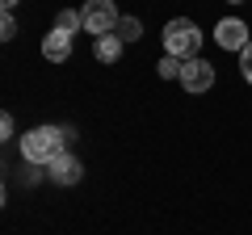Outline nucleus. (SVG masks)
I'll use <instances>...</instances> for the list:
<instances>
[{
    "mask_svg": "<svg viewBox=\"0 0 252 235\" xmlns=\"http://www.w3.org/2000/svg\"><path fill=\"white\" fill-rule=\"evenodd\" d=\"M0 4H4V13H13V9L21 4V0H0Z\"/></svg>",
    "mask_w": 252,
    "mask_h": 235,
    "instance_id": "4468645a",
    "label": "nucleus"
},
{
    "mask_svg": "<svg viewBox=\"0 0 252 235\" xmlns=\"http://www.w3.org/2000/svg\"><path fill=\"white\" fill-rule=\"evenodd\" d=\"M0 38H4V42L17 38V21H13V13H4V21H0Z\"/></svg>",
    "mask_w": 252,
    "mask_h": 235,
    "instance_id": "ddd939ff",
    "label": "nucleus"
},
{
    "mask_svg": "<svg viewBox=\"0 0 252 235\" xmlns=\"http://www.w3.org/2000/svg\"><path fill=\"white\" fill-rule=\"evenodd\" d=\"M118 55H122V38L118 34H101L97 38V59L101 63H118Z\"/></svg>",
    "mask_w": 252,
    "mask_h": 235,
    "instance_id": "6e6552de",
    "label": "nucleus"
},
{
    "mask_svg": "<svg viewBox=\"0 0 252 235\" xmlns=\"http://www.w3.org/2000/svg\"><path fill=\"white\" fill-rule=\"evenodd\" d=\"M202 46V29L189 17H172L164 26V55H177V59H198Z\"/></svg>",
    "mask_w": 252,
    "mask_h": 235,
    "instance_id": "f03ea898",
    "label": "nucleus"
},
{
    "mask_svg": "<svg viewBox=\"0 0 252 235\" xmlns=\"http://www.w3.org/2000/svg\"><path fill=\"white\" fill-rule=\"evenodd\" d=\"M80 17H84V29L89 34H109V29H118V9H114V0H84V9H80Z\"/></svg>",
    "mask_w": 252,
    "mask_h": 235,
    "instance_id": "7ed1b4c3",
    "label": "nucleus"
},
{
    "mask_svg": "<svg viewBox=\"0 0 252 235\" xmlns=\"http://www.w3.org/2000/svg\"><path fill=\"white\" fill-rule=\"evenodd\" d=\"M46 168H51V181H55V185H76V181L84 176V164L76 160V155H67V151H63L55 164H46Z\"/></svg>",
    "mask_w": 252,
    "mask_h": 235,
    "instance_id": "423d86ee",
    "label": "nucleus"
},
{
    "mask_svg": "<svg viewBox=\"0 0 252 235\" xmlns=\"http://www.w3.org/2000/svg\"><path fill=\"white\" fill-rule=\"evenodd\" d=\"M42 55L51 59V63H63V59L72 55V34H63V29H51V34L42 38Z\"/></svg>",
    "mask_w": 252,
    "mask_h": 235,
    "instance_id": "0eeeda50",
    "label": "nucleus"
},
{
    "mask_svg": "<svg viewBox=\"0 0 252 235\" xmlns=\"http://www.w3.org/2000/svg\"><path fill=\"white\" fill-rule=\"evenodd\" d=\"M215 42L223 46V51H244V46H248L252 38H248V26H244L240 17H227V21H219V29H215Z\"/></svg>",
    "mask_w": 252,
    "mask_h": 235,
    "instance_id": "39448f33",
    "label": "nucleus"
},
{
    "mask_svg": "<svg viewBox=\"0 0 252 235\" xmlns=\"http://www.w3.org/2000/svg\"><path fill=\"white\" fill-rule=\"evenodd\" d=\"M181 88H189V92H206V88H215V67L206 63V59H185L181 63Z\"/></svg>",
    "mask_w": 252,
    "mask_h": 235,
    "instance_id": "20e7f679",
    "label": "nucleus"
},
{
    "mask_svg": "<svg viewBox=\"0 0 252 235\" xmlns=\"http://www.w3.org/2000/svg\"><path fill=\"white\" fill-rule=\"evenodd\" d=\"M63 139H67V130H59V126H34L21 139V155L30 164H55L63 155Z\"/></svg>",
    "mask_w": 252,
    "mask_h": 235,
    "instance_id": "f257e3e1",
    "label": "nucleus"
},
{
    "mask_svg": "<svg viewBox=\"0 0 252 235\" xmlns=\"http://www.w3.org/2000/svg\"><path fill=\"white\" fill-rule=\"evenodd\" d=\"M55 29H63V34H76V29H84L80 9H59V17H55Z\"/></svg>",
    "mask_w": 252,
    "mask_h": 235,
    "instance_id": "1a4fd4ad",
    "label": "nucleus"
},
{
    "mask_svg": "<svg viewBox=\"0 0 252 235\" xmlns=\"http://www.w3.org/2000/svg\"><path fill=\"white\" fill-rule=\"evenodd\" d=\"M227 4H240V0H227Z\"/></svg>",
    "mask_w": 252,
    "mask_h": 235,
    "instance_id": "2eb2a0df",
    "label": "nucleus"
},
{
    "mask_svg": "<svg viewBox=\"0 0 252 235\" xmlns=\"http://www.w3.org/2000/svg\"><path fill=\"white\" fill-rule=\"evenodd\" d=\"M118 38H122V42L143 38V21H139V17H122V21H118Z\"/></svg>",
    "mask_w": 252,
    "mask_h": 235,
    "instance_id": "9d476101",
    "label": "nucleus"
},
{
    "mask_svg": "<svg viewBox=\"0 0 252 235\" xmlns=\"http://www.w3.org/2000/svg\"><path fill=\"white\" fill-rule=\"evenodd\" d=\"M181 63H185V59H177V55H164L160 63H156V72H160L164 80H181Z\"/></svg>",
    "mask_w": 252,
    "mask_h": 235,
    "instance_id": "9b49d317",
    "label": "nucleus"
},
{
    "mask_svg": "<svg viewBox=\"0 0 252 235\" xmlns=\"http://www.w3.org/2000/svg\"><path fill=\"white\" fill-rule=\"evenodd\" d=\"M240 67H244V80L252 84V42H248V46L240 51Z\"/></svg>",
    "mask_w": 252,
    "mask_h": 235,
    "instance_id": "f8f14e48",
    "label": "nucleus"
}]
</instances>
